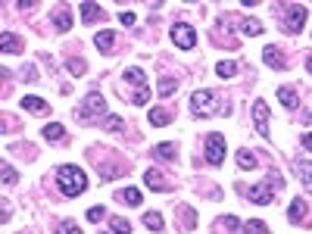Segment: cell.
<instances>
[{
    "mask_svg": "<svg viewBox=\"0 0 312 234\" xmlns=\"http://www.w3.org/2000/svg\"><path fill=\"white\" fill-rule=\"evenodd\" d=\"M297 169L303 172V184H306V190L312 193V166H309L306 160H297Z\"/></svg>",
    "mask_w": 312,
    "mask_h": 234,
    "instance_id": "27",
    "label": "cell"
},
{
    "mask_svg": "<svg viewBox=\"0 0 312 234\" xmlns=\"http://www.w3.org/2000/svg\"><path fill=\"white\" fill-rule=\"evenodd\" d=\"M0 50H4V53H19L22 50V41H19V37L13 34V31H0Z\"/></svg>",
    "mask_w": 312,
    "mask_h": 234,
    "instance_id": "12",
    "label": "cell"
},
{
    "mask_svg": "<svg viewBox=\"0 0 312 234\" xmlns=\"http://www.w3.org/2000/svg\"><path fill=\"white\" fill-rule=\"evenodd\" d=\"M103 112H106V103H103V97H100V94H88L85 106H78V109H75V119L88 122L91 115H103Z\"/></svg>",
    "mask_w": 312,
    "mask_h": 234,
    "instance_id": "4",
    "label": "cell"
},
{
    "mask_svg": "<svg viewBox=\"0 0 312 234\" xmlns=\"http://www.w3.org/2000/svg\"><path fill=\"white\" fill-rule=\"evenodd\" d=\"M147 100H150V88H138V94H134V103H141V106H144Z\"/></svg>",
    "mask_w": 312,
    "mask_h": 234,
    "instance_id": "38",
    "label": "cell"
},
{
    "mask_svg": "<svg viewBox=\"0 0 312 234\" xmlns=\"http://www.w3.org/2000/svg\"><path fill=\"white\" fill-rule=\"evenodd\" d=\"M303 147H306V150H312V134H303Z\"/></svg>",
    "mask_w": 312,
    "mask_h": 234,
    "instance_id": "41",
    "label": "cell"
},
{
    "mask_svg": "<svg viewBox=\"0 0 312 234\" xmlns=\"http://www.w3.org/2000/svg\"><path fill=\"white\" fill-rule=\"evenodd\" d=\"M56 184H60V190L66 193V197H78V193H85L88 178H85V172L78 169V166H60Z\"/></svg>",
    "mask_w": 312,
    "mask_h": 234,
    "instance_id": "1",
    "label": "cell"
},
{
    "mask_svg": "<svg viewBox=\"0 0 312 234\" xmlns=\"http://www.w3.org/2000/svg\"><path fill=\"white\" fill-rule=\"evenodd\" d=\"M125 82L138 85V88H147V75H144V69H125Z\"/></svg>",
    "mask_w": 312,
    "mask_h": 234,
    "instance_id": "17",
    "label": "cell"
},
{
    "mask_svg": "<svg viewBox=\"0 0 312 234\" xmlns=\"http://www.w3.org/2000/svg\"><path fill=\"white\" fill-rule=\"evenodd\" d=\"M241 31L250 34V37H256V34H262V22H259V19H244V22H241Z\"/></svg>",
    "mask_w": 312,
    "mask_h": 234,
    "instance_id": "21",
    "label": "cell"
},
{
    "mask_svg": "<svg viewBox=\"0 0 312 234\" xmlns=\"http://www.w3.org/2000/svg\"><path fill=\"white\" fill-rule=\"evenodd\" d=\"M153 156H160V160H175V144H156V150H153Z\"/></svg>",
    "mask_w": 312,
    "mask_h": 234,
    "instance_id": "23",
    "label": "cell"
},
{
    "mask_svg": "<svg viewBox=\"0 0 312 234\" xmlns=\"http://www.w3.org/2000/svg\"><path fill=\"white\" fill-rule=\"evenodd\" d=\"M222 78H231L234 72H238V63H219V69H216Z\"/></svg>",
    "mask_w": 312,
    "mask_h": 234,
    "instance_id": "33",
    "label": "cell"
},
{
    "mask_svg": "<svg viewBox=\"0 0 312 234\" xmlns=\"http://www.w3.org/2000/svg\"><path fill=\"white\" fill-rule=\"evenodd\" d=\"M112 41H115V31H112V28H103V31H97V34H94V47H97V50H103V53L112 47Z\"/></svg>",
    "mask_w": 312,
    "mask_h": 234,
    "instance_id": "13",
    "label": "cell"
},
{
    "mask_svg": "<svg viewBox=\"0 0 312 234\" xmlns=\"http://www.w3.org/2000/svg\"><path fill=\"white\" fill-rule=\"evenodd\" d=\"M216 228H225V231H238V228H244V225H241V219H234V216H222V219L216 222Z\"/></svg>",
    "mask_w": 312,
    "mask_h": 234,
    "instance_id": "28",
    "label": "cell"
},
{
    "mask_svg": "<svg viewBox=\"0 0 312 234\" xmlns=\"http://www.w3.org/2000/svg\"><path fill=\"white\" fill-rule=\"evenodd\" d=\"M278 100H281L284 106L297 109V91H294V88H278Z\"/></svg>",
    "mask_w": 312,
    "mask_h": 234,
    "instance_id": "22",
    "label": "cell"
},
{
    "mask_svg": "<svg viewBox=\"0 0 312 234\" xmlns=\"http://www.w3.org/2000/svg\"><path fill=\"white\" fill-rule=\"evenodd\" d=\"M144 184H147L150 190H160V193L169 190V181L163 178V172H156V169H147V172H144Z\"/></svg>",
    "mask_w": 312,
    "mask_h": 234,
    "instance_id": "11",
    "label": "cell"
},
{
    "mask_svg": "<svg viewBox=\"0 0 312 234\" xmlns=\"http://www.w3.org/2000/svg\"><path fill=\"white\" fill-rule=\"evenodd\" d=\"M22 82H37V72H34V66H25V72H22Z\"/></svg>",
    "mask_w": 312,
    "mask_h": 234,
    "instance_id": "39",
    "label": "cell"
},
{
    "mask_svg": "<svg viewBox=\"0 0 312 234\" xmlns=\"http://www.w3.org/2000/svg\"><path fill=\"white\" fill-rule=\"evenodd\" d=\"M178 91V78H160V94L163 97H172Z\"/></svg>",
    "mask_w": 312,
    "mask_h": 234,
    "instance_id": "25",
    "label": "cell"
},
{
    "mask_svg": "<svg viewBox=\"0 0 312 234\" xmlns=\"http://www.w3.org/2000/svg\"><path fill=\"white\" fill-rule=\"evenodd\" d=\"M63 134H66V128H63L60 122H50V125H44V138H47V141H60Z\"/></svg>",
    "mask_w": 312,
    "mask_h": 234,
    "instance_id": "26",
    "label": "cell"
},
{
    "mask_svg": "<svg viewBox=\"0 0 312 234\" xmlns=\"http://www.w3.org/2000/svg\"><path fill=\"white\" fill-rule=\"evenodd\" d=\"M109 231H112V234H128L131 225H128V219H119V216H115V219L109 222Z\"/></svg>",
    "mask_w": 312,
    "mask_h": 234,
    "instance_id": "29",
    "label": "cell"
},
{
    "mask_svg": "<svg viewBox=\"0 0 312 234\" xmlns=\"http://www.w3.org/2000/svg\"><path fill=\"white\" fill-rule=\"evenodd\" d=\"M253 119H256V131L265 138V134H268V106H265L262 100L253 103Z\"/></svg>",
    "mask_w": 312,
    "mask_h": 234,
    "instance_id": "9",
    "label": "cell"
},
{
    "mask_svg": "<svg viewBox=\"0 0 312 234\" xmlns=\"http://www.w3.org/2000/svg\"><path fill=\"white\" fill-rule=\"evenodd\" d=\"M103 216H106V209H103V206H91V209H88V222H100Z\"/></svg>",
    "mask_w": 312,
    "mask_h": 234,
    "instance_id": "35",
    "label": "cell"
},
{
    "mask_svg": "<svg viewBox=\"0 0 312 234\" xmlns=\"http://www.w3.org/2000/svg\"><path fill=\"white\" fill-rule=\"evenodd\" d=\"M287 219H290V222H306V200L297 197V200L287 206Z\"/></svg>",
    "mask_w": 312,
    "mask_h": 234,
    "instance_id": "14",
    "label": "cell"
},
{
    "mask_svg": "<svg viewBox=\"0 0 312 234\" xmlns=\"http://www.w3.org/2000/svg\"><path fill=\"white\" fill-rule=\"evenodd\" d=\"M4 184H16V169L10 163H4Z\"/></svg>",
    "mask_w": 312,
    "mask_h": 234,
    "instance_id": "34",
    "label": "cell"
},
{
    "mask_svg": "<svg viewBox=\"0 0 312 234\" xmlns=\"http://www.w3.org/2000/svg\"><path fill=\"white\" fill-rule=\"evenodd\" d=\"M222 160H225V138L222 134H206V163L222 166Z\"/></svg>",
    "mask_w": 312,
    "mask_h": 234,
    "instance_id": "5",
    "label": "cell"
},
{
    "mask_svg": "<svg viewBox=\"0 0 312 234\" xmlns=\"http://www.w3.org/2000/svg\"><path fill=\"white\" fill-rule=\"evenodd\" d=\"M244 234H268V228H265V222H259V219H250V222L244 225Z\"/></svg>",
    "mask_w": 312,
    "mask_h": 234,
    "instance_id": "30",
    "label": "cell"
},
{
    "mask_svg": "<svg viewBox=\"0 0 312 234\" xmlns=\"http://www.w3.org/2000/svg\"><path fill=\"white\" fill-rule=\"evenodd\" d=\"M181 231H187V228H193V222H197V212H193L190 206H181Z\"/></svg>",
    "mask_w": 312,
    "mask_h": 234,
    "instance_id": "24",
    "label": "cell"
},
{
    "mask_svg": "<svg viewBox=\"0 0 312 234\" xmlns=\"http://www.w3.org/2000/svg\"><path fill=\"white\" fill-rule=\"evenodd\" d=\"M150 125H169V119H172V112L169 109H163V106H156V109H150Z\"/></svg>",
    "mask_w": 312,
    "mask_h": 234,
    "instance_id": "15",
    "label": "cell"
},
{
    "mask_svg": "<svg viewBox=\"0 0 312 234\" xmlns=\"http://www.w3.org/2000/svg\"><path fill=\"white\" fill-rule=\"evenodd\" d=\"M53 22H56L60 31H69V28H72V13H69L66 7H60V10L53 13Z\"/></svg>",
    "mask_w": 312,
    "mask_h": 234,
    "instance_id": "16",
    "label": "cell"
},
{
    "mask_svg": "<svg viewBox=\"0 0 312 234\" xmlns=\"http://www.w3.org/2000/svg\"><path fill=\"white\" fill-rule=\"evenodd\" d=\"M122 200H125L128 206H138V203H141V190H138V187H125V190H122Z\"/></svg>",
    "mask_w": 312,
    "mask_h": 234,
    "instance_id": "31",
    "label": "cell"
},
{
    "mask_svg": "<svg viewBox=\"0 0 312 234\" xmlns=\"http://www.w3.org/2000/svg\"><path fill=\"white\" fill-rule=\"evenodd\" d=\"M306 22V7H284V31L297 34Z\"/></svg>",
    "mask_w": 312,
    "mask_h": 234,
    "instance_id": "6",
    "label": "cell"
},
{
    "mask_svg": "<svg viewBox=\"0 0 312 234\" xmlns=\"http://www.w3.org/2000/svg\"><path fill=\"white\" fill-rule=\"evenodd\" d=\"M216 109H219L216 91H193L190 94V112H193V119H209Z\"/></svg>",
    "mask_w": 312,
    "mask_h": 234,
    "instance_id": "3",
    "label": "cell"
},
{
    "mask_svg": "<svg viewBox=\"0 0 312 234\" xmlns=\"http://www.w3.org/2000/svg\"><path fill=\"white\" fill-rule=\"evenodd\" d=\"M122 128V119L119 115H106V131H119Z\"/></svg>",
    "mask_w": 312,
    "mask_h": 234,
    "instance_id": "36",
    "label": "cell"
},
{
    "mask_svg": "<svg viewBox=\"0 0 312 234\" xmlns=\"http://www.w3.org/2000/svg\"><path fill=\"white\" fill-rule=\"evenodd\" d=\"M19 103H22V106H25L28 112H34V115H47V112H50V103H47L44 97H34V94H28V97H22Z\"/></svg>",
    "mask_w": 312,
    "mask_h": 234,
    "instance_id": "8",
    "label": "cell"
},
{
    "mask_svg": "<svg viewBox=\"0 0 312 234\" xmlns=\"http://www.w3.org/2000/svg\"><path fill=\"white\" fill-rule=\"evenodd\" d=\"M262 60H265V66H271V69H287V60L281 56V47H265L262 50Z\"/></svg>",
    "mask_w": 312,
    "mask_h": 234,
    "instance_id": "10",
    "label": "cell"
},
{
    "mask_svg": "<svg viewBox=\"0 0 312 234\" xmlns=\"http://www.w3.org/2000/svg\"><path fill=\"white\" fill-rule=\"evenodd\" d=\"M144 225H147L150 231H163V228H166V222H163L160 212H147V216H144Z\"/></svg>",
    "mask_w": 312,
    "mask_h": 234,
    "instance_id": "20",
    "label": "cell"
},
{
    "mask_svg": "<svg viewBox=\"0 0 312 234\" xmlns=\"http://www.w3.org/2000/svg\"><path fill=\"white\" fill-rule=\"evenodd\" d=\"M82 16H85V22H88V25H94L97 19H103V10H100V7H94V4H82Z\"/></svg>",
    "mask_w": 312,
    "mask_h": 234,
    "instance_id": "19",
    "label": "cell"
},
{
    "mask_svg": "<svg viewBox=\"0 0 312 234\" xmlns=\"http://www.w3.org/2000/svg\"><path fill=\"white\" fill-rule=\"evenodd\" d=\"M119 19H122V25H134V13H122Z\"/></svg>",
    "mask_w": 312,
    "mask_h": 234,
    "instance_id": "40",
    "label": "cell"
},
{
    "mask_svg": "<svg viewBox=\"0 0 312 234\" xmlns=\"http://www.w3.org/2000/svg\"><path fill=\"white\" fill-rule=\"evenodd\" d=\"M60 231H63V234H82V228H78L75 222H63V225H60Z\"/></svg>",
    "mask_w": 312,
    "mask_h": 234,
    "instance_id": "37",
    "label": "cell"
},
{
    "mask_svg": "<svg viewBox=\"0 0 312 234\" xmlns=\"http://www.w3.org/2000/svg\"><path fill=\"white\" fill-rule=\"evenodd\" d=\"M306 69H309V72H312V56H309V60H306Z\"/></svg>",
    "mask_w": 312,
    "mask_h": 234,
    "instance_id": "42",
    "label": "cell"
},
{
    "mask_svg": "<svg viewBox=\"0 0 312 234\" xmlns=\"http://www.w3.org/2000/svg\"><path fill=\"white\" fill-rule=\"evenodd\" d=\"M284 187V178H275V181H265V184H253V187H244L241 184V193L250 200V203H259V206H268L271 200H275V193Z\"/></svg>",
    "mask_w": 312,
    "mask_h": 234,
    "instance_id": "2",
    "label": "cell"
},
{
    "mask_svg": "<svg viewBox=\"0 0 312 234\" xmlns=\"http://www.w3.org/2000/svg\"><path fill=\"white\" fill-rule=\"evenodd\" d=\"M66 69H69L72 75H85V72H88V63H85V60H66Z\"/></svg>",
    "mask_w": 312,
    "mask_h": 234,
    "instance_id": "32",
    "label": "cell"
},
{
    "mask_svg": "<svg viewBox=\"0 0 312 234\" xmlns=\"http://www.w3.org/2000/svg\"><path fill=\"white\" fill-rule=\"evenodd\" d=\"M172 41L181 47V50H190L193 44H197V34H193V28L190 25H184V22H178L175 28H172Z\"/></svg>",
    "mask_w": 312,
    "mask_h": 234,
    "instance_id": "7",
    "label": "cell"
},
{
    "mask_svg": "<svg viewBox=\"0 0 312 234\" xmlns=\"http://www.w3.org/2000/svg\"><path fill=\"white\" fill-rule=\"evenodd\" d=\"M256 163H259V160L253 156V150H244V147L238 150V166H241V169H256Z\"/></svg>",
    "mask_w": 312,
    "mask_h": 234,
    "instance_id": "18",
    "label": "cell"
}]
</instances>
